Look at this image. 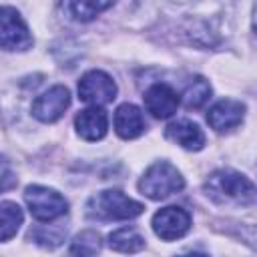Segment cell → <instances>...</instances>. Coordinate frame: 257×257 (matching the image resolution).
I'll return each instance as SVG.
<instances>
[{"label": "cell", "mask_w": 257, "mask_h": 257, "mask_svg": "<svg viewBox=\"0 0 257 257\" xmlns=\"http://www.w3.org/2000/svg\"><path fill=\"white\" fill-rule=\"evenodd\" d=\"M78 96L80 100L100 106L106 102H112L116 96V84L114 80L102 72V70H90L78 80Z\"/></svg>", "instance_id": "obj_6"}, {"label": "cell", "mask_w": 257, "mask_h": 257, "mask_svg": "<svg viewBox=\"0 0 257 257\" xmlns=\"http://www.w3.org/2000/svg\"><path fill=\"white\" fill-rule=\"evenodd\" d=\"M147 128V122H145V116L141 112L139 106L135 104H120L114 112V131L118 137L122 139H135L139 135H143Z\"/></svg>", "instance_id": "obj_12"}, {"label": "cell", "mask_w": 257, "mask_h": 257, "mask_svg": "<svg viewBox=\"0 0 257 257\" xmlns=\"http://www.w3.org/2000/svg\"><path fill=\"white\" fill-rule=\"evenodd\" d=\"M183 187H185V181H183L181 173L167 161H159V163L151 165L139 181L141 193L153 201L167 199L169 195L181 191Z\"/></svg>", "instance_id": "obj_3"}, {"label": "cell", "mask_w": 257, "mask_h": 257, "mask_svg": "<svg viewBox=\"0 0 257 257\" xmlns=\"http://www.w3.org/2000/svg\"><path fill=\"white\" fill-rule=\"evenodd\" d=\"M30 46H32V36L22 16L10 6H0V48L26 50Z\"/></svg>", "instance_id": "obj_5"}, {"label": "cell", "mask_w": 257, "mask_h": 257, "mask_svg": "<svg viewBox=\"0 0 257 257\" xmlns=\"http://www.w3.org/2000/svg\"><path fill=\"white\" fill-rule=\"evenodd\" d=\"M26 205L32 213L34 219L38 221H54L58 217H62L68 211V203L64 201L62 195H58L56 191L48 189V187H40V185H32L26 189L24 193Z\"/></svg>", "instance_id": "obj_4"}, {"label": "cell", "mask_w": 257, "mask_h": 257, "mask_svg": "<svg viewBox=\"0 0 257 257\" xmlns=\"http://www.w3.org/2000/svg\"><path fill=\"white\" fill-rule=\"evenodd\" d=\"M14 185H16V177H14V173H12V167H10V163L6 161V157L0 155V193L12 189Z\"/></svg>", "instance_id": "obj_19"}, {"label": "cell", "mask_w": 257, "mask_h": 257, "mask_svg": "<svg viewBox=\"0 0 257 257\" xmlns=\"http://www.w3.org/2000/svg\"><path fill=\"white\" fill-rule=\"evenodd\" d=\"M145 106L155 118H169L177 112L179 106V94L173 90V86L165 82H157L149 86L145 92Z\"/></svg>", "instance_id": "obj_9"}, {"label": "cell", "mask_w": 257, "mask_h": 257, "mask_svg": "<svg viewBox=\"0 0 257 257\" xmlns=\"http://www.w3.org/2000/svg\"><path fill=\"white\" fill-rule=\"evenodd\" d=\"M245 116V104L239 100H219L207 114V122L211 124V128H215L217 133H225L231 131L235 126L241 124Z\"/></svg>", "instance_id": "obj_10"}, {"label": "cell", "mask_w": 257, "mask_h": 257, "mask_svg": "<svg viewBox=\"0 0 257 257\" xmlns=\"http://www.w3.org/2000/svg\"><path fill=\"white\" fill-rule=\"evenodd\" d=\"M211 98V86L205 78L197 76L189 82V86L183 92V102L187 108H199Z\"/></svg>", "instance_id": "obj_17"}, {"label": "cell", "mask_w": 257, "mask_h": 257, "mask_svg": "<svg viewBox=\"0 0 257 257\" xmlns=\"http://www.w3.org/2000/svg\"><path fill=\"white\" fill-rule=\"evenodd\" d=\"M207 195L215 203H239V205H251L255 201V187L253 183L235 173V171H217L213 173L205 183Z\"/></svg>", "instance_id": "obj_1"}, {"label": "cell", "mask_w": 257, "mask_h": 257, "mask_svg": "<svg viewBox=\"0 0 257 257\" xmlns=\"http://www.w3.org/2000/svg\"><path fill=\"white\" fill-rule=\"evenodd\" d=\"M22 209L12 203V201H4L0 203V241H8L16 235L18 227L22 225Z\"/></svg>", "instance_id": "obj_16"}, {"label": "cell", "mask_w": 257, "mask_h": 257, "mask_svg": "<svg viewBox=\"0 0 257 257\" xmlns=\"http://www.w3.org/2000/svg\"><path fill=\"white\" fill-rule=\"evenodd\" d=\"M191 227V215L183 207H165L155 213L153 229L165 241H175L183 237Z\"/></svg>", "instance_id": "obj_8"}, {"label": "cell", "mask_w": 257, "mask_h": 257, "mask_svg": "<svg viewBox=\"0 0 257 257\" xmlns=\"http://www.w3.org/2000/svg\"><path fill=\"white\" fill-rule=\"evenodd\" d=\"M74 126L84 141H100L108 128V116L100 106L92 104L90 108H84L76 114Z\"/></svg>", "instance_id": "obj_11"}, {"label": "cell", "mask_w": 257, "mask_h": 257, "mask_svg": "<svg viewBox=\"0 0 257 257\" xmlns=\"http://www.w3.org/2000/svg\"><path fill=\"white\" fill-rule=\"evenodd\" d=\"M114 0H62L60 8L66 18L78 20V22H88L108 6H112Z\"/></svg>", "instance_id": "obj_14"}, {"label": "cell", "mask_w": 257, "mask_h": 257, "mask_svg": "<svg viewBox=\"0 0 257 257\" xmlns=\"http://www.w3.org/2000/svg\"><path fill=\"white\" fill-rule=\"evenodd\" d=\"M100 251V237L96 231H82L70 245V253L74 255H94Z\"/></svg>", "instance_id": "obj_18"}, {"label": "cell", "mask_w": 257, "mask_h": 257, "mask_svg": "<svg viewBox=\"0 0 257 257\" xmlns=\"http://www.w3.org/2000/svg\"><path fill=\"white\" fill-rule=\"evenodd\" d=\"M165 137L173 143H177L179 147L187 149V151H199L205 145V135L203 131L191 122V120H177L171 122L165 131Z\"/></svg>", "instance_id": "obj_13"}, {"label": "cell", "mask_w": 257, "mask_h": 257, "mask_svg": "<svg viewBox=\"0 0 257 257\" xmlns=\"http://www.w3.org/2000/svg\"><path fill=\"white\" fill-rule=\"evenodd\" d=\"M145 207L131 197H126L120 191L108 189L100 191L86 203V215L96 221H120V219H133L141 215Z\"/></svg>", "instance_id": "obj_2"}, {"label": "cell", "mask_w": 257, "mask_h": 257, "mask_svg": "<svg viewBox=\"0 0 257 257\" xmlns=\"http://www.w3.org/2000/svg\"><path fill=\"white\" fill-rule=\"evenodd\" d=\"M108 245L110 249L120 251V253H137L145 247V237L135 229L122 227L108 235Z\"/></svg>", "instance_id": "obj_15"}, {"label": "cell", "mask_w": 257, "mask_h": 257, "mask_svg": "<svg viewBox=\"0 0 257 257\" xmlns=\"http://www.w3.org/2000/svg\"><path fill=\"white\" fill-rule=\"evenodd\" d=\"M68 104H70L68 88L56 84L46 92H42L40 96H36V100L32 102V114L42 122H54L64 114Z\"/></svg>", "instance_id": "obj_7"}]
</instances>
